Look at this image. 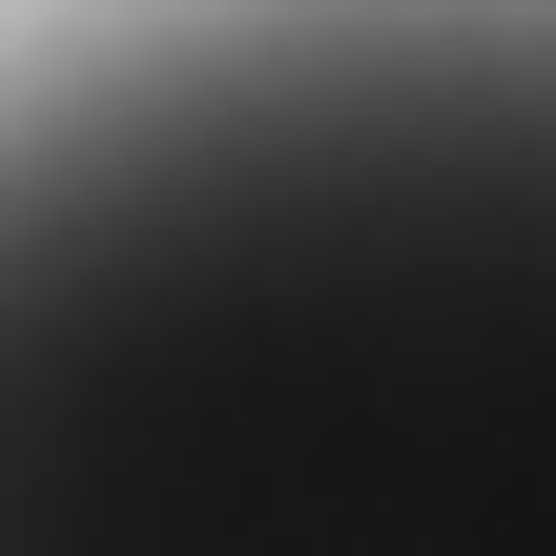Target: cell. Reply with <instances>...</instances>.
<instances>
[{"instance_id":"6da1fadb","label":"cell","mask_w":556,"mask_h":556,"mask_svg":"<svg viewBox=\"0 0 556 556\" xmlns=\"http://www.w3.org/2000/svg\"><path fill=\"white\" fill-rule=\"evenodd\" d=\"M0 556H556V0H186L62 83Z\"/></svg>"}]
</instances>
